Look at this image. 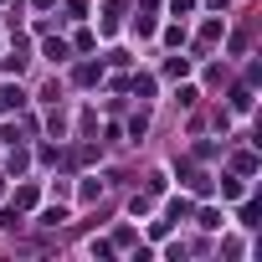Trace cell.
I'll return each mask as SVG.
<instances>
[{"mask_svg":"<svg viewBox=\"0 0 262 262\" xmlns=\"http://www.w3.org/2000/svg\"><path fill=\"white\" fill-rule=\"evenodd\" d=\"M170 11H175V16H190V11H195V0H170Z\"/></svg>","mask_w":262,"mask_h":262,"instance_id":"cell-5","label":"cell"},{"mask_svg":"<svg viewBox=\"0 0 262 262\" xmlns=\"http://www.w3.org/2000/svg\"><path fill=\"white\" fill-rule=\"evenodd\" d=\"M231 108L247 113V108H252V88H231Z\"/></svg>","mask_w":262,"mask_h":262,"instance_id":"cell-1","label":"cell"},{"mask_svg":"<svg viewBox=\"0 0 262 262\" xmlns=\"http://www.w3.org/2000/svg\"><path fill=\"white\" fill-rule=\"evenodd\" d=\"M62 221H67V211H62V206H52V211H41V226H62Z\"/></svg>","mask_w":262,"mask_h":262,"instance_id":"cell-4","label":"cell"},{"mask_svg":"<svg viewBox=\"0 0 262 262\" xmlns=\"http://www.w3.org/2000/svg\"><path fill=\"white\" fill-rule=\"evenodd\" d=\"M165 72H170V77H185V72H190V62H185V57H170V62H165Z\"/></svg>","mask_w":262,"mask_h":262,"instance_id":"cell-3","label":"cell"},{"mask_svg":"<svg viewBox=\"0 0 262 262\" xmlns=\"http://www.w3.org/2000/svg\"><path fill=\"white\" fill-rule=\"evenodd\" d=\"M0 108H21V88H0Z\"/></svg>","mask_w":262,"mask_h":262,"instance_id":"cell-2","label":"cell"}]
</instances>
